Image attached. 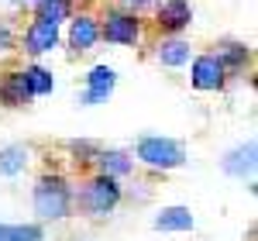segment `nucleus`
<instances>
[{
    "instance_id": "20e7f679",
    "label": "nucleus",
    "mask_w": 258,
    "mask_h": 241,
    "mask_svg": "<svg viewBox=\"0 0 258 241\" xmlns=\"http://www.w3.org/2000/svg\"><path fill=\"white\" fill-rule=\"evenodd\" d=\"M100 38L107 45H138L141 41V21L135 11H124V7H114L107 11L103 21H100Z\"/></svg>"
},
{
    "instance_id": "0eeeda50",
    "label": "nucleus",
    "mask_w": 258,
    "mask_h": 241,
    "mask_svg": "<svg viewBox=\"0 0 258 241\" xmlns=\"http://www.w3.org/2000/svg\"><path fill=\"white\" fill-rule=\"evenodd\" d=\"M35 100L31 90H28V80H24V69H7L0 73V107L4 110H21Z\"/></svg>"
},
{
    "instance_id": "1a4fd4ad",
    "label": "nucleus",
    "mask_w": 258,
    "mask_h": 241,
    "mask_svg": "<svg viewBox=\"0 0 258 241\" xmlns=\"http://www.w3.org/2000/svg\"><path fill=\"white\" fill-rule=\"evenodd\" d=\"M59 45V24H48V21H31L24 28V38H21V48L28 55H45Z\"/></svg>"
},
{
    "instance_id": "f257e3e1",
    "label": "nucleus",
    "mask_w": 258,
    "mask_h": 241,
    "mask_svg": "<svg viewBox=\"0 0 258 241\" xmlns=\"http://www.w3.org/2000/svg\"><path fill=\"white\" fill-rule=\"evenodd\" d=\"M124 200V186L114 176H103V172H90L80 186H73V207L80 210L83 217H110Z\"/></svg>"
},
{
    "instance_id": "412c9836",
    "label": "nucleus",
    "mask_w": 258,
    "mask_h": 241,
    "mask_svg": "<svg viewBox=\"0 0 258 241\" xmlns=\"http://www.w3.org/2000/svg\"><path fill=\"white\" fill-rule=\"evenodd\" d=\"M162 0H124V11H135L138 14L141 7H159Z\"/></svg>"
},
{
    "instance_id": "a211bd4d",
    "label": "nucleus",
    "mask_w": 258,
    "mask_h": 241,
    "mask_svg": "<svg viewBox=\"0 0 258 241\" xmlns=\"http://www.w3.org/2000/svg\"><path fill=\"white\" fill-rule=\"evenodd\" d=\"M24 80H28L31 97H48L55 90V80H52V73L45 66H24Z\"/></svg>"
},
{
    "instance_id": "dca6fc26",
    "label": "nucleus",
    "mask_w": 258,
    "mask_h": 241,
    "mask_svg": "<svg viewBox=\"0 0 258 241\" xmlns=\"http://www.w3.org/2000/svg\"><path fill=\"white\" fill-rule=\"evenodd\" d=\"M28 162H31L28 145H4L0 148V176H18V172H24Z\"/></svg>"
},
{
    "instance_id": "7ed1b4c3",
    "label": "nucleus",
    "mask_w": 258,
    "mask_h": 241,
    "mask_svg": "<svg viewBox=\"0 0 258 241\" xmlns=\"http://www.w3.org/2000/svg\"><path fill=\"white\" fill-rule=\"evenodd\" d=\"M131 159L155 172H172L179 165H186V145L176 138H162V135H141Z\"/></svg>"
},
{
    "instance_id": "f03ea898",
    "label": "nucleus",
    "mask_w": 258,
    "mask_h": 241,
    "mask_svg": "<svg viewBox=\"0 0 258 241\" xmlns=\"http://www.w3.org/2000/svg\"><path fill=\"white\" fill-rule=\"evenodd\" d=\"M31 207L38 214V221H66L76 214L73 207V183L66 179L62 172H41L35 179V190H31Z\"/></svg>"
},
{
    "instance_id": "6ab92c4d",
    "label": "nucleus",
    "mask_w": 258,
    "mask_h": 241,
    "mask_svg": "<svg viewBox=\"0 0 258 241\" xmlns=\"http://www.w3.org/2000/svg\"><path fill=\"white\" fill-rule=\"evenodd\" d=\"M41 224H0V241H41Z\"/></svg>"
},
{
    "instance_id": "f3484780",
    "label": "nucleus",
    "mask_w": 258,
    "mask_h": 241,
    "mask_svg": "<svg viewBox=\"0 0 258 241\" xmlns=\"http://www.w3.org/2000/svg\"><path fill=\"white\" fill-rule=\"evenodd\" d=\"M73 14V0H38L35 4V21H48V24H59Z\"/></svg>"
},
{
    "instance_id": "aec40b11",
    "label": "nucleus",
    "mask_w": 258,
    "mask_h": 241,
    "mask_svg": "<svg viewBox=\"0 0 258 241\" xmlns=\"http://www.w3.org/2000/svg\"><path fill=\"white\" fill-rule=\"evenodd\" d=\"M11 48H14V28L7 21H0V55L11 52Z\"/></svg>"
},
{
    "instance_id": "4468645a",
    "label": "nucleus",
    "mask_w": 258,
    "mask_h": 241,
    "mask_svg": "<svg viewBox=\"0 0 258 241\" xmlns=\"http://www.w3.org/2000/svg\"><path fill=\"white\" fill-rule=\"evenodd\" d=\"M255 141H248V145H238L234 152H227V159H224V172L227 176H234V179H244V176H251L255 172Z\"/></svg>"
},
{
    "instance_id": "39448f33",
    "label": "nucleus",
    "mask_w": 258,
    "mask_h": 241,
    "mask_svg": "<svg viewBox=\"0 0 258 241\" xmlns=\"http://www.w3.org/2000/svg\"><path fill=\"white\" fill-rule=\"evenodd\" d=\"M227 73H224V66L217 62L214 52H203L193 59V69H189V86L197 90V93H220L224 86H227Z\"/></svg>"
},
{
    "instance_id": "423d86ee",
    "label": "nucleus",
    "mask_w": 258,
    "mask_h": 241,
    "mask_svg": "<svg viewBox=\"0 0 258 241\" xmlns=\"http://www.w3.org/2000/svg\"><path fill=\"white\" fill-rule=\"evenodd\" d=\"M189 21H193L189 0H162L159 7H155V28H159L165 38L182 35V31L189 28Z\"/></svg>"
},
{
    "instance_id": "f8f14e48",
    "label": "nucleus",
    "mask_w": 258,
    "mask_h": 241,
    "mask_svg": "<svg viewBox=\"0 0 258 241\" xmlns=\"http://www.w3.org/2000/svg\"><path fill=\"white\" fill-rule=\"evenodd\" d=\"M214 55H217L227 76H241L251 66V48L244 41H220V45H214Z\"/></svg>"
},
{
    "instance_id": "6e6552de",
    "label": "nucleus",
    "mask_w": 258,
    "mask_h": 241,
    "mask_svg": "<svg viewBox=\"0 0 258 241\" xmlns=\"http://www.w3.org/2000/svg\"><path fill=\"white\" fill-rule=\"evenodd\" d=\"M114 86H117V73H114L110 66H93V69L86 73V90H83L80 103L83 107L103 103L110 93H114Z\"/></svg>"
},
{
    "instance_id": "9d476101",
    "label": "nucleus",
    "mask_w": 258,
    "mask_h": 241,
    "mask_svg": "<svg viewBox=\"0 0 258 241\" xmlns=\"http://www.w3.org/2000/svg\"><path fill=\"white\" fill-rule=\"evenodd\" d=\"M97 41H100V21L93 14H76L69 21V52L73 55L90 52Z\"/></svg>"
},
{
    "instance_id": "2eb2a0df",
    "label": "nucleus",
    "mask_w": 258,
    "mask_h": 241,
    "mask_svg": "<svg viewBox=\"0 0 258 241\" xmlns=\"http://www.w3.org/2000/svg\"><path fill=\"white\" fill-rule=\"evenodd\" d=\"M193 214H189V207H162L159 217L152 221L155 231H193Z\"/></svg>"
},
{
    "instance_id": "ddd939ff",
    "label": "nucleus",
    "mask_w": 258,
    "mask_h": 241,
    "mask_svg": "<svg viewBox=\"0 0 258 241\" xmlns=\"http://www.w3.org/2000/svg\"><path fill=\"white\" fill-rule=\"evenodd\" d=\"M155 62L165 66V69H179V66H186V62H189V41H182L179 35L162 38L159 45H155Z\"/></svg>"
},
{
    "instance_id": "4be33fe9",
    "label": "nucleus",
    "mask_w": 258,
    "mask_h": 241,
    "mask_svg": "<svg viewBox=\"0 0 258 241\" xmlns=\"http://www.w3.org/2000/svg\"><path fill=\"white\" fill-rule=\"evenodd\" d=\"M14 4H28V0H14Z\"/></svg>"
},
{
    "instance_id": "9b49d317",
    "label": "nucleus",
    "mask_w": 258,
    "mask_h": 241,
    "mask_svg": "<svg viewBox=\"0 0 258 241\" xmlns=\"http://www.w3.org/2000/svg\"><path fill=\"white\" fill-rule=\"evenodd\" d=\"M93 169L103 172V176L124 179V176H131V172L138 169V162L131 159L127 152H120V148H100L97 155H93Z\"/></svg>"
}]
</instances>
